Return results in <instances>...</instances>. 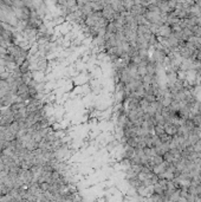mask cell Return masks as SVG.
Listing matches in <instances>:
<instances>
[{"label": "cell", "instance_id": "1", "mask_svg": "<svg viewBox=\"0 0 201 202\" xmlns=\"http://www.w3.org/2000/svg\"><path fill=\"white\" fill-rule=\"evenodd\" d=\"M177 129H179V125H176L174 123H171V122H166L164 123V131H166V134L174 136V135L177 134Z\"/></svg>", "mask_w": 201, "mask_h": 202}, {"label": "cell", "instance_id": "2", "mask_svg": "<svg viewBox=\"0 0 201 202\" xmlns=\"http://www.w3.org/2000/svg\"><path fill=\"white\" fill-rule=\"evenodd\" d=\"M168 162L167 161H163L162 163H160V164H155L154 167H153V173L154 174H156V175H158V174H161V173H163L166 169H167V167H168Z\"/></svg>", "mask_w": 201, "mask_h": 202}, {"label": "cell", "instance_id": "3", "mask_svg": "<svg viewBox=\"0 0 201 202\" xmlns=\"http://www.w3.org/2000/svg\"><path fill=\"white\" fill-rule=\"evenodd\" d=\"M163 160H164V161H167L168 163H175V162L177 161V160H176V157H175V156L172 154V151H171V150H169V151H167L166 154H163Z\"/></svg>", "mask_w": 201, "mask_h": 202}, {"label": "cell", "instance_id": "4", "mask_svg": "<svg viewBox=\"0 0 201 202\" xmlns=\"http://www.w3.org/2000/svg\"><path fill=\"white\" fill-rule=\"evenodd\" d=\"M166 131H164V125H161V124H156L155 127H154V134L160 136V135L164 134Z\"/></svg>", "mask_w": 201, "mask_h": 202}, {"label": "cell", "instance_id": "5", "mask_svg": "<svg viewBox=\"0 0 201 202\" xmlns=\"http://www.w3.org/2000/svg\"><path fill=\"white\" fill-rule=\"evenodd\" d=\"M158 137H160V139H161V142H162V143H169V142L172 141V138H173V136L166 134V133H164V134H162V135H160Z\"/></svg>", "mask_w": 201, "mask_h": 202}]
</instances>
